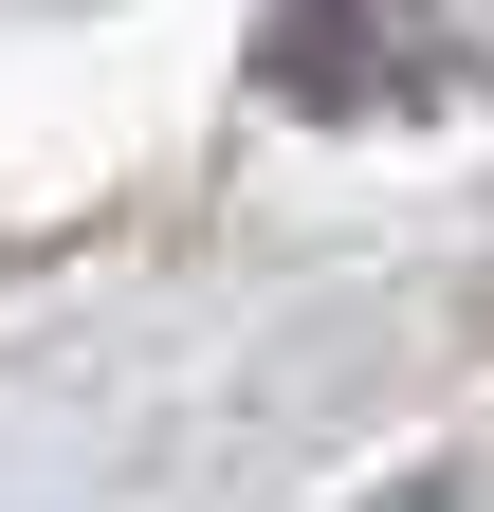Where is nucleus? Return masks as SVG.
Returning a JSON list of instances; mask_svg holds the SVG:
<instances>
[{
    "label": "nucleus",
    "mask_w": 494,
    "mask_h": 512,
    "mask_svg": "<svg viewBox=\"0 0 494 512\" xmlns=\"http://www.w3.org/2000/svg\"><path fill=\"white\" fill-rule=\"evenodd\" d=\"M494 74V0H275L257 92L312 128H421Z\"/></svg>",
    "instance_id": "nucleus-1"
}]
</instances>
